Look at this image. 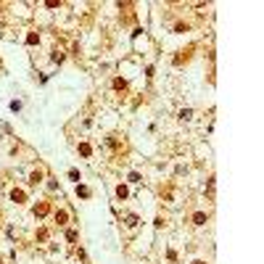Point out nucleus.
I'll list each match as a JSON object with an SVG mask.
<instances>
[{"mask_svg":"<svg viewBox=\"0 0 264 264\" xmlns=\"http://www.w3.org/2000/svg\"><path fill=\"white\" fill-rule=\"evenodd\" d=\"M56 219H58V222L64 224V222H66V211H58V214H56Z\"/></svg>","mask_w":264,"mask_h":264,"instance_id":"423d86ee","label":"nucleus"},{"mask_svg":"<svg viewBox=\"0 0 264 264\" xmlns=\"http://www.w3.org/2000/svg\"><path fill=\"white\" fill-rule=\"evenodd\" d=\"M196 264H204V262H196Z\"/></svg>","mask_w":264,"mask_h":264,"instance_id":"0eeeda50","label":"nucleus"},{"mask_svg":"<svg viewBox=\"0 0 264 264\" xmlns=\"http://www.w3.org/2000/svg\"><path fill=\"white\" fill-rule=\"evenodd\" d=\"M77 193H79V196H82V198H87V196H90V190H87L85 185H79V188H77Z\"/></svg>","mask_w":264,"mask_h":264,"instance_id":"7ed1b4c3","label":"nucleus"},{"mask_svg":"<svg viewBox=\"0 0 264 264\" xmlns=\"http://www.w3.org/2000/svg\"><path fill=\"white\" fill-rule=\"evenodd\" d=\"M193 219H196V224H204V222H206V214H196Z\"/></svg>","mask_w":264,"mask_h":264,"instance_id":"20e7f679","label":"nucleus"},{"mask_svg":"<svg viewBox=\"0 0 264 264\" xmlns=\"http://www.w3.org/2000/svg\"><path fill=\"white\" fill-rule=\"evenodd\" d=\"M79 153H82V156H90V145L82 143V145H79Z\"/></svg>","mask_w":264,"mask_h":264,"instance_id":"f257e3e1","label":"nucleus"},{"mask_svg":"<svg viewBox=\"0 0 264 264\" xmlns=\"http://www.w3.org/2000/svg\"><path fill=\"white\" fill-rule=\"evenodd\" d=\"M13 201H16V204H21V201H24V193H21V190H13Z\"/></svg>","mask_w":264,"mask_h":264,"instance_id":"f03ea898","label":"nucleus"},{"mask_svg":"<svg viewBox=\"0 0 264 264\" xmlns=\"http://www.w3.org/2000/svg\"><path fill=\"white\" fill-rule=\"evenodd\" d=\"M116 196H119V198H124V196H127V188H122V185H119V188H116Z\"/></svg>","mask_w":264,"mask_h":264,"instance_id":"39448f33","label":"nucleus"}]
</instances>
